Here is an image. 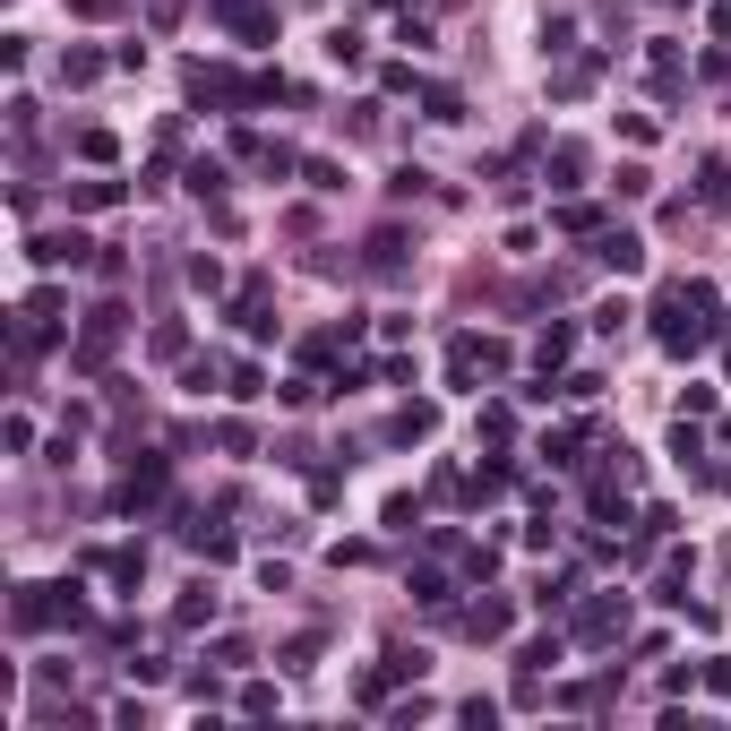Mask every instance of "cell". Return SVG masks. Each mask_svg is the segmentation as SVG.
Segmentation results:
<instances>
[{
    "label": "cell",
    "mask_w": 731,
    "mask_h": 731,
    "mask_svg": "<svg viewBox=\"0 0 731 731\" xmlns=\"http://www.w3.org/2000/svg\"><path fill=\"white\" fill-rule=\"evenodd\" d=\"M620 620H628V611H611V602H594V611H585V637H620Z\"/></svg>",
    "instance_id": "obj_1"
},
{
    "label": "cell",
    "mask_w": 731,
    "mask_h": 731,
    "mask_svg": "<svg viewBox=\"0 0 731 731\" xmlns=\"http://www.w3.org/2000/svg\"><path fill=\"white\" fill-rule=\"evenodd\" d=\"M602 258H611V267H620V276H628V267H637L645 250H637V241H628V233H611V241H602Z\"/></svg>",
    "instance_id": "obj_2"
}]
</instances>
